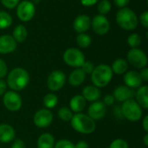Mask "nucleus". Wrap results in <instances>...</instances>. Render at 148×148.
Returning <instances> with one entry per match:
<instances>
[{
  "label": "nucleus",
  "mask_w": 148,
  "mask_h": 148,
  "mask_svg": "<svg viewBox=\"0 0 148 148\" xmlns=\"http://www.w3.org/2000/svg\"><path fill=\"white\" fill-rule=\"evenodd\" d=\"M29 75L28 71L23 68H16L7 74L6 84L10 90L18 92L23 90L29 83Z\"/></svg>",
  "instance_id": "1"
},
{
  "label": "nucleus",
  "mask_w": 148,
  "mask_h": 148,
  "mask_svg": "<svg viewBox=\"0 0 148 148\" xmlns=\"http://www.w3.org/2000/svg\"><path fill=\"white\" fill-rule=\"evenodd\" d=\"M70 124L75 131L82 134H93L96 129L95 121L88 114L82 113L75 114L70 121Z\"/></svg>",
  "instance_id": "2"
},
{
  "label": "nucleus",
  "mask_w": 148,
  "mask_h": 148,
  "mask_svg": "<svg viewBox=\"0 0 148 148\" xmlns=\"http://www.w3.org/2000/svg\"><path fill=\"white\" fill-rule=\"evenodd\" d=\"M114 73L111 67L107 64H100L95 67L91 73V82L93 85L101 88L108 86L112 81Z\"/></svg>",
  "instance_id": "3"
},
{
  "label": "nucleus",
  "mask_w": 148,
  "mask_h": 148,
  "mask_svg": "<svg viewBox=\"0 0 148 148\" xmlns=\"http://www.w3.org/2000/svg\"><path fill=\"white\" fill-rule=\"evenodd\" d=\"M116 22L120 27L126 30H134L138 26L137 15L129 8H121L116 14Z\"/></svg>",
  "instance_id": "4"
},
{
  "label": "nucleus",
  "mask_w": 148,
  "mask_h": 148,
  "mask_svg": "<svg viewBox=\"0 0 148 148\" xmlns=\"http://www.w3.org/2000/svg\"><path fill=\"white\" fill-rule=\"evenodd\" d=\"M121 110L123 118L131 122L139 121L143 115V110L141 107L134 99H130L122 102Z\"/></svg>",
  "instance_id": "5"
},
{
  "label": "nucleus",
  "mask_w": 148,
  "mask_h": 148,
  "mask_svg": "<svg viewBox=\"0 0 148 148\" xmlns=\"http://www.w3.org/2000/svg\"><path fill=\"white\" fill-rule=\"evenodd\" d=\"M64 62L73 68H81L85 62L84 54L78 49L69 48L63 53Z\"/></svg>",
  "instance_id": "6"
},
{
  "label": "nucleus",
  "mask_w": 148,
  "mask_h": 148,
  "mask_svg": "<svg viewBox=\"0 0 148 148\" xmlns=\"http://www.w3.org/2000/svg\"><path fill=\"white\" fill-rule=\"evenodd\" d=\"M3 104L5 108L10 112L19 111L23 106V100L21 95L13 90L6 91L3 95Z\"/></svg>",
  "instance_id": "7"
},
{
  "label": "nucleus",
  "mask_w": 148,
  "mask_h": 148,
  "mask_svg": "<svg viewBox=\"0 0 148 148\" xmlns=\"http://www.w3.org/2000/svg\"><path fill=\"white\" fill-rule=\"evenodd\" d=\"M127 62L130 63L135 69H142L147 65V56L146 53L138 48L131 49L127 52Z\"/></svg>",
  "instance_id": "8"
},
{
  "label": "nucleus",
  "mask_w": 148,
  "mask_h": 148,
  "mask_svg": "<svg viewBox=\"0 0 148 148\" xmlns=\"http://www.w3.org/2000/svg\"><path fill=\"white\" fill-rule=\"evenodd\" d=\"M66 81V75L62 70H54L48 76L47 87L51 92H56L63 88Z\"/></svg>",
  "instance_id": "9"
},
{
  "label": "nucleus",
  "mask_w": 148,
  "mask_h": 148,
  "mask_svg": "<svg viewBox=\"0 0 148 148\" xmlns=\"http://www.w3.org/2000/svg\"><path fill=\"white\" fill-rule=\"evenodd\" d=\"M53 113L48 108H41L37 110L33 117V121L36 127L39 128H46L53 122Z\"/></svg>",
  "instance_id": "10"
},
{
  "label": "nucleus",
  "mask_w": 148,
  "mask_h": 148,
  "mask_svg": "<svg viewBox=\"0 0 148 148\" xmlns=\"http://www.w3.org/2000/svg\"><path fill=\"white\" fill-rule=\"evenodd\" d=\"M36 12V7L34 3L29 0H24L17 4L16 15L18 18L23 22L30 21Z\"/></svg>",
  "instance_id": "11"
},
{
  "label": "nucleus",
  "mask_w": 148,
  "mask_h": 148,
  "mask_svg": "<svg viewBox=\"0 0 148 148\" xmlns=\"http://www.w3.org/2000/svg\"><path fill=\"white\" fill-rule=\"evenodd\" d=\"M91 27L94 32L99 36L107 34L110 29V23L108 19L104 15H96L91 21Z\"/></svg>",
  "instance_id": "12"
},
{
  "label": "nucleus",
  "mask_w": 148,
  "mask_h": 148,
  "mask_svg": "<svg viewBox=\"0 0 148 148\" xmlns=\"http://www.w3.org/2000/svg\"><path fill=\"white\" fill-rule=\"evenodd\" d=\"M107 114V106L101 101L92 102L88 108V115L95 121H100L105 117Z\"/></svg>",
  "instance_id": "13"
},
{
  "label": "nucleus",
  "mask_w": 148,
  "mask_h": 148,
  "mask_svg": "<svg viewBox=\"0 0 148 148\" xmlns=\"http://www.w3.org/2000/svg\"><path fill=\"white\" fill-rule=\"evenodd\" d=\"M123 80H124L125 85L130 88L131 89L139 88L140 86H142V82H143L140 73L134 70L127 71L124 74Z\"/></svg>",
  "instance_id": "14"
},
{
  "label": "nucleus",
  "mask_w": 148,
  "mask_h": 148,
  "mask_svg": "<svg viewBox=\"0 0 148 148\" xmlns=\"http://www.w3.org/2000/svg\"><path fill=\"white\" fill-rule=\"evenodd\" d=\"M17 42L15 39L9 35L0 36V54H10L16 49Z\"/></svg>",
  "instance_id": "15"
},
{
  "label": "nucleus",
  "mask_w": 148,
  "mask_h": 148,
  "mask_svg": "<svg viewBox=\"0 0 148 148\" xmlns=\"http://www.w3.org/2000/svg\"><path fill=\"white\" fill-rule=\"evenodd\" d=\"M113 96L115 101L120 102H124L127 100H130L134 96V91L126 85H119L115 88L113 92Z\"/></svg>",
  "instance_id": "16"
},
{
  "label": "nucleus",
  "mask_w": 148,
  "mask_h": 148,
  "mask_svg": "<svg viewBox=\"0 0 148 148\" xmlns=\"http://www.w3.org/2000/svg\"><path fill=\"white\" fill-rule=\"evenodd\" d=\"M16 138V131L11 125L0 124V142L3 144L13 141Z\"/></svg>",
  "instance_id": "17"
},
{
  "label": "nucleus",
  "mask_w": 148,
  "mask_h": 148,
  "mask_svg": "<svg viewBox=\"0 0 148 148\" xmlns=\"http://www.w3.org/2000/svg\"><path fill=\"white\" fill-rule=\"evenodd\" d=\"M73 26L77 33H84L91 27V19L87 15H80L75 19Z\"/></svg>",
  "instance_id": "18"
},
{
  "label": "nucleus",
  "mask_w": 148,
  "mask_h": 148,
  "mask_svg": "<svg viewBox=\"0 0 148 148\" xmlns=\"http://www.w3.org/2000/svg\"><path fill=\"white\" fill-rule=\"evenodd\" d=\"M87 101L95 102L100 100L101 96V92L99 88L94 85H88L82 89V95Z\"/></svg>",
  "instance_id": "19"
},
{
  "label": "nucleus",
  "mask_w": 148,
  "mask_h": 148,
  "mask_svg": "<svg viewBox=\"0 0 148 148\" xmlns=\"http://www.w3.org/2000/svg\"><path fill=\"white\" fill-rule=\"evenodd\" d=\"M87 106V101L82 95L73 96L69 101V108L73 113H82Z\"/></svg>",
  "instance_id": "20"
},
{
  "label": "nucleus",
  "mask_w": 148,
  "mask_h": 148,
  "mask_svg": "<svg viewBox=\"0 0 148 148\" xmlns=\"http://www.w3.org/2000/svg\"><path fill=\"white\" fill-rule=\"evenodd\" d=\"M85 78H86V74L82 70L81 68H77L69 74L68 81L71 86L78 87L84 82Z\"/></svg>",
  "instance_id": "21"
},
{
  "label": "nucleus",
  "mask_w": 148,
  "mask_h": 148,
  "mask_svg": "<svg viewBox=\"0 0 148 148\" xmlns=\"http://www.w3.org/2000/svg\"><path fill=\"white\" fill-rule=\"evenodd\" d=\"M136 92V101L141 107L142 109L148 108V87L147 85L140 86L137 88Z\"/></svg>",
  "instance_id": "22"
},
{
  "label": "nucleus",
  "mask_w": 148,
  "mask_h": 148,
  "mask_svg": "<svg viewBox=\"0 0 148 148\" xmlns=\"http://www.w3.org/2000/svg\"><path fill=\"white\" fill-rule=\"evenodd\" d=\"M55 143V138L51 134L43 133L38 137L36 146L37 148H54Z\"/></svg>",
  "instance_id": "23"
},
{
  "label": "nucleus",
  "mask_w": 148,
  "mask_h": 148,
  "mask_svg": "<svg viewBox=\"0 0 148 148\" xmlns=\"http://www.w3.org/2000/svg\"><path fill=\"white\" fill-rule=\"evenodd\" d=\"M111 69H112L113 73L115 75H123L128 69V62L125 59L118 58L113 62V64L111 66Z\"/></svg>",
  "instance_id": "24"
},
{
  "label": "nucleus",
  "mask_w": 148,
  "mask_h": 148,
  "mask_svg": "<svg viewBox=\"0 0 148 148\" xmlns=\"http://www.w3.org/2000/svg\"><path fill=\"white\" fill-rule=\"evenodd\" d=\"M12 34H13L12 37L15 39L16 42H23L27 38L28 31H27V29L23 25L19 24L14 28Z\"/></svg>",
  "instance_id": "25"
},
{
  "label": "nucleus",
  "mask_w": 148,
  "mask_h": 148,
  "mask_svg": "<svg viewBox=\"0 0 148 148\" xmlns=\"http://www.w3.org/2000/svg\"><path fill=\"white\" fill-rule=\"evenodd\" d=\"M58 96L54 94V93H48L47 95H44L43 97V105L45 107V108L48 109H52L56 107V105L58 104Z\"/></svg>",
  "instance_id": "26"
},
{
  "label": "nucleus",
  "mask_w": 148,
  "mask_h": 148,
  "mask_svg": "<svg viewBox=\"0 0 148 148\" xmlns=\"http://www.w3.org/2000/svg\"><path fill=\"white\" fill-rule=\"evenodd\" d=\"M76 42L79 47H81L82 49H86L91 45L92 39H91V36H88V34L80 33L76 36Z\"/></svg>",
  "instance_id": "27"
},
{
  "label": "nucleus",
  "mask_w": 148,
  "mask_h": 148,
  "mask_svg": "<svg viewBox=\"0 0 148 148\" xmlns=\"http://www.w3.org/2000/svg\"><path fill=\"white\" fill-rule=\"evenodd\" d=\"M57 115L58 117L60 118V120H62V121H65V122H69L71 121L73 115H74V113L71 111V109L68 107H62L58 112H57Z\"/></svg>",
  "instance_id": "28"
},
{
  "label": "nucleus",
  "mask_w": 148,
  "mask_h": 148,
  "mask_svg": "<svg viewBox=\"0 0 148 148\" xmlns=\"http://www.w3.org/2000/svg\"><path fill=\"white\" fill-rule=\"evenodd\" d=\"M12 23L11 16L6 11H0V29H4L9 28Z\"/></svg>",
  "instance_id": "29"
},
{
  "label": "nucleus",
  "mask_w": 148,
  "mask_h": 148,
  "mask_svg": "<svg viewBox=\"0 0 148 148\" xmlns=\"http://www.w3.org/2000/svg\"><path fill=\"white\" fill-rule=\"evenodd\" d=\"M111 8H112V4L109 0L100 1L98 3V6H97V10H98L99 13L101 15H104V16L111 10Z\"/></svg>",
  "instance_id": "30"
},
{
  "label": "nucleus",
  "mask_w": 148,
  "mask_h": 148,
  "mask_svg": "<svg viewBox=\"0 0 148 148\" xmlns=\"http://www.w3.org/2000/svg\"><path fill=\"white\" fill-rule=\"evenodd\" d=\"M127 43H128V45L132 49L138 48L140 45V43H141V37H140V36L139 34H137V33L131 34L127 37Z\"/></svg>",
  "instance_id": "31"
},
{
  "label": "nucleus",
  "mask_w": 148,
  "mask_h": 148,
  "mask_svg": "<svg viewBox=\"0 0 148 148\" xmlns=\"http://www.w3.org/2000/svg\"><path fill=\"white\" fill-rule=\"evenodd\" d=\"M109 148H129V145L125 140L118 138L110 143Z\"/></svg>",
  "instance_id": "32"
},
{
  "label": "nucleus",
  "mask_w": 148,
  "mask_h": 148,
  "mask_svg": "<svg viewBox=\"0 0 148 148\" xmlns=\"http://www.w3.org/2000/svg\"><path fill=\"white\" fill-rule=\"evenodd\" d=\"M54 148H75V144L69 140L62 139L55 143Z\"/></svg>",
  "instance_id": "33"
},
{
  "label": "nucleus",
  "mask_w": 148,
  "mask_h": 148,
  "mask_svg": "<svg viewBox=\"0 0 148 148\" xmlns=\"http://www.w3.org/2000/svg\"><path fill=\"white\" fill-rule=\"evenodd\" d=\"M82 70L86 74V75H91V73L93 72L94 69H95V65L91 62H87L85 61L83 62V64L81 67Z\"/></svg>",
  "instance_id": "34"
},
{
  "label": "nucleus",
  "mask_w": 148,
  "mask_h": 148,
  "mask_svg": "<svg viewBox=\"0 0 148 148\" xmlns=\"http://www.w3.org/2000/svg\"><path fill=\"white\" fill-rule=\"evenodd\" d=\"M8 74V67L6 62L3 60L0 59V79L4 78Z\"/></svg>",
  "instance_id": "35"
},
{
  "label": "nucleus",
  "mask_w": 148,
  "mask_h": 148,
  "mask_svg": "<svg viewBox=\"0 0 148 148\" xmlns=\"http://www.w3.org/2000/svg\"><path fill=\"white\" fill-rule=\"evenodd\" d=\"M20 0H1L3 5L8 9H13L19 3Z\"/></svg>",
  "instance_id": "36"
},
{
  "label": "nucleus",
  "mask_w": 148,
  "mask_h": 148,
  "mask_svg": "<svg viewBox=\"0 0 148 148\" xmlns=\"http://www.w3.org/2000/svg\"><path fill=\"white\" fill-rule=\"evenodd\" d=\"M140 21L142 24V26L146 29L148 28V11H144L143 13H141L140 16Z\"/></svg>",
  "instance_id": "37"
},
{
  "label": "nucleus",
  "mask_w": 148,
  "mask_h": 148,
  "mask_svg": "<svg viewBox=\"0 0 148 148\" xmlns=\"http://www.w3.org/2000/svg\"><path fill=\"white\" fill-rule=\"evenodd\" d=\"M114 101H115V99L113 96V95H107L102 101V102L106 106H112L114 103Z\"/></svg>",
  "instance_id": "38"
},
{
  "label": "nucleus",
  "mask_w": 148,
  "mask_h": 148,
  "mask_svg": "<svg viewBox=\"0 0 148 148\" xmlns=\"http://www.w3.org/2000/svg\"><path fill=\"white\" fill-rule=\"evenodd\" d=\"M11 148H26V145L21 139H16L13 140Z\"/></svg>",
  "instance_id": "39"
},
{
  "label": "nucleus",
  "mask_w": 148,
  "mask_h": 148,
  "mask_svg": "<svg viewBox=\"0 0 148 148\" xmlns=\"http://www.w3.org/2000/svg\"><path fill=\"white\" fill-rule=\"evenodd\" d=\"M7 84H6V82L3 79H0V97H2L5 92L7 91Z\"/></svg>",
  "instance_id": "40"
},
{
  "label": "nucleus",
  "mask_w": 148,
  "mask_h": 148,
  "mask_svg": "<svg viewBox=\"0 0 148 148\" xmlns=\"http://www.w3.org/2000/svg\"><path fill=\"white\" fill-rule=\"evenodd\" d=\"M114 1L115 5L117 7H119V8L126 7L129 3V2H130V0H114Z\"/></svg>",
  "instance_id": "41"
},
{
  "label": "nucleus",
  "mask_w": 148,
  "mask_h": 148,
  "mask_svg": "<svg viewBox=\"0 0 148 148\" xmlns=\"http://www.w3.org/2000/svg\"><path fill=\"white\" fill-rule=\"evenodd\" d=\"M140 75L143 82H148V69L147 67L141 69Z\"/></svg>",
  "instance_id": "42"
},
{
  "label": "nucleus",
  "mask_w": 148,
  "mask_h": 148,
  "mask_svg": "<svg viewBox=\"0 0 148 148\" xmlns=\"http://www.w3.org/2000/svg\"><path fill=\"white\" fill-rule=\"evenodd\" d=\"M99 0H81V3H82V5L89 7V6H92V5L95 4Z\"/></svg>",
  "instance_id": "43"
},
{
  "label": "nucleus",
  "mask_w": 148,
  "mask_h": 148,
  "mask_svg": "<svg viewBox=\"0 0 148 148\" xmlns=\"http://www.w3.org/2000/svg\"><path fill=\"white\" fill-rule=\"evenodd\" d=\"M75 148H89V146L86 141L81 140L78 141L76 144H75Z\"/></svg>",
  "instance_id": "44"
},
{
  "label": "nucleus",
  "mask_w": 148,
  "mask_h": 148,
  "mask_svg": "<svg viewBox=\"0 0 148 148\" xmlns=\"http://www.w3.org/2000/svg\"><path fill=\"white\" fill-rule=\"evenodd\" d=\"M142 127L146 133H148V115H146L142 120Z\"/></svg>",
  "instance_id": "45"
},
{
  "label": "nucleus",
  "mask_w": 148,
  "mask_h": 148,
  "mask_svg": "<svg viewBox=\"0 0 148 148\" xmlns=\"http://www.w3.org/2000/svg\"><path fill=\"white\" fill-rule=\"evenodd\" d=\"M143 143H144V145H145L146 147H148V134L147 133H146V134H145V136H144V138H143Z\"/></svg>",
  "instance_id": "46"
}]
</instances>
